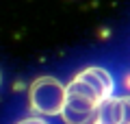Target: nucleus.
<instances>
[{
	"mask_svg": "<svg viewBox=\"0 0 130 124\" xmlns=\"http://www.w3.org/2000/svg\"><path fill=\"white\" fill-rule=\"evenodd\" d=\"M28 100L35 115H61L65 107V85L52 76H41L30 85Z\"/></svg>",
	"mask_w": 130,
	"mask_h": 124,
	"instance_id": "1",
	"label": "nucleus"
},
{
	"mask_svg": "<svg viewBox=\"0 0 130 124\" xmlns=\"http://www.w3.org/2000/svg\"><path fill=\"white\" fill-rule=\"evenodd\" d=\"M76 76L83 78V81H87L89 85L95 89V94L102 98V100L108 98V96H113V76L104 68H98V65H93V68H85L83 72L76 74Z\"/></svg>",
	"mask_w": 130,
	"mask_h": 124,
	"instance_id": "2",
	"label": "nucleus"
},
{
	"mask_svg": "<svg viewBox=\"0 0 130 124\" xmlns=\"http://www.w3.org/2000/svg\"><path fill=\"white\" fill-rule=\"evenodd\" d=\"M121 120H124L121 98L108 96L98 105V124H121Z\"/></svg>",
	"mask_w": 130,
	"mask_h": 124,
	"instance_id": "3",
	"label": "nucleus"
},
{
	"mask_svg": "<svg viewBox=\"0 0 130 124\" xmlns=\"http://www.w3.org/2000/svg\"><path fill=\"white\" fill-rule=\"evenodd\" d=\"M61 118L65 124H98V109H74L65 105Z\"/></svg>",
	"mask_w": 130,
	"mask_h": 124,
	"instance_id": "4",
	"label": "nucleus"
},
{
	"mask_svg": "<svg viewBox=\"0 0 130 124\" xmlns=\"http://www.w3.org/2000/svg\"><path fill=\"white\" fill-rule=\"evenodd\" d=\"M121 107H124V120H121V124H130V96L121 98Z\"/></svg>",
	"mask_w": 130,
	"mask_h": 124,
	"instance_id": "5",
	"label": "nucleus"
},
{
	"mask_svg": "<svg viewBox=\"0 0 130 124\" xmlns=\"http://www.w3.org/2000/svg\"><path fill=\"white\" fill-rule=\"evenodd\" d=\"M18 124H46V122H43V120L39 118V115H30V118H24V120H20Z\"/></svg>",
	"mask_w": 130,
	"mask_h": 124,
	"instance_id": "6",
	"label": "nucleus"
},
{
	"mask_svg": "<svg viewBox=\"0 0 130 124\" xmlns=\"http://www.w3.org/2000/svg\"><path fill=\"white\" fill-rule=\"evenodd\" d=\"M0 81H2V76H0Z\"/></svg>",
	"mask_w": 130,
	"mask_h": 124,
	"instance_id": "7",
	"label": "nucleus"
}]
</instances>
